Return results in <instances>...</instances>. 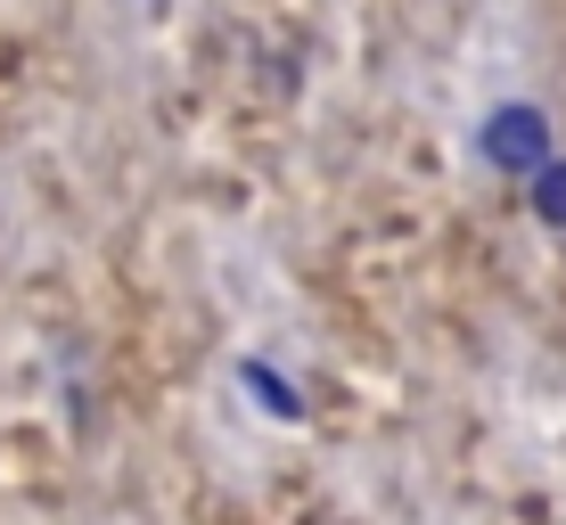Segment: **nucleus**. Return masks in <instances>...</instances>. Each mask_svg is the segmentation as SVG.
Listing matches in <instances>:
<instances>
[{
    "mask_svg": "<svg viewBox=\"0 0 566 525\" xmlns=\"http://www.w3.org/2000/svg\"><path fill=\"white\" fill-rule=\"evenodd\" d=\"M551 157H558V148H551V115H542L534 99H510V107L484 115V165H493V172H517V181H534Z\"/></svg>",
    "mask_w": 566,
    "mask_h": 525,
    "instance_id": "f257e3e1",
    "label": "nucleus"
},
{
    "mask_svg": "<svg viewBox=\"0 0 566 525\" xmlns=\"http://www.w3.org/2000/svg\"><path fill=\"white\" fill-rule=\"evenodd\" d=\"M230 378H239V395L255 402L263 419H280V427H312V402H304V386L287 378L280 361H263V354H239V369H230Z\"/></svg>",
    "mask_w": 566,
    "mask_h": 525,
    "instance_id": "f03ea898",
    "label": "nucleus"
},
{
    "mask_svg": "<svg viewBox=\"0 0 566 525\" xmlns=\"http://www.w3.org/2000/svg\"><path fill=\"white\" fill-rule=\"evenodd\" d=\"M525 189H534V213H542V222L566 230V157H551V165H542Z\"/></svg>",
    "mask_w": 566,
    "mask_h": 525,
    "instance_id": "7ed1b4c3",
    "label": "nucleus"
}]
</instances>
